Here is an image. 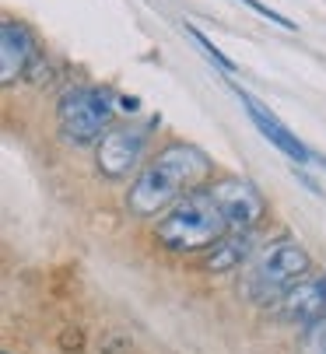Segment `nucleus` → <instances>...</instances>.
<instances>
[{
  "mask_svg": "<svg viewBox=\"0 0 326 354\" xmlns=\"http://www.w3.org/2000/svg\"><path fill=\"white\" fill-rule=\"evenodd\" d=\"M210 172V158L193 144H169L137 172L127 207L137 218H154L169 211L186 196V189H197V183Z\"/></svg>",
  "mask_w": 326,
  "mask_h": 354,
  "instance_id": "obj_1",
  "label": "nucleus"
},
{
  "mask_svg": "<svg viewBox=\"0 0 326 354\" xmlns=\"http://www.w3.org/2000/svg\"><path fill=\"white\" fill-rule=\"evenodd\" d=\"M228 232L232 228L221 207L214 204V196L207 189H190L179 204L165 211V218H158L154 239L172 252H200L210 249L214 242H221Z\"/></svg>",
  "mask_w": 326,
  "mask_h": 354,
  "instance_id": "obj_2",
  "label": "nucleus"
},
{
  "mask_svg": "<svg viewBox=\"0 0 326 354\" xmlns=\"http://www.w3.org/2000/svg\"><path fill=\"white\" fill-rule=\"evenodd\" d=\"M113 120V95L105 88H67L57 102V123L67 144H98Z\"/></svg>",
  "mask_w": 326,
  "mask_h": 354,
  "instance_id": "obj_3",
  "label": "nucleus"
},
{
  "mask_svg": "<svg viewBox=\"0 0 326 354\" xmlns=\"http://www.w3.org/2000/svg\"><path fill=\"white\" fill-rule=\"evenodd\" d=\"M305 270H309V252L298 242L281 239L260 252V260L249 274V295L256 301H270L278 291H288L291 284H298Z\"/></svg>",
  "mask_w": 326,
  "mask_h": 354,
  "instance_id": "obj_4",
  "label": "nucleus"
},
{
  "mask_svg": "<svg viewBox=\"0 0 326 354\" xmlns=\"http://www.w3.org/2000/svg\"><path fill=\"white\" fill-rule=\"evenodd\" d=\"M207 193L214 196V204L221 207L225 221L232 232H253L263 218H266V204H263V193L239 176H225V179H214L207 186Z\"/></svg>",
  "mask_w": 326,
  "mask_h": 354,
  "instance_id": "obj_5",
  "label": "nucleus"
},
{
  "mask_svg": "<svg viewBox=\"0 0 326 354\" xmlns=\"http://www.w3.org/2000/svg\"><path fill=\"white\" fill-rule=\"evenodd\" d=\"M144 144H147V133L137 130V127H113V130H105V137L95 144L98 172H102L105 179H123V176H130V172L141 165Z\"/></svg>",
  "mask_w": 326,
  "mask_h": 354,
  "instance_id": "obj_6",
  "label": "nucleus"
},
{
  "mask_svg": "<svg viewBox=\"0 0 326 354\" xmlns=\"http://www.w3.org/2000/svg\"><path fill=\"white\" fill-rule=\"evenodd\" d=\"M232 91L242 98V106H246L249 120L256 123V130H260L270 144H274V147L281 151V155H288L295 165L312 162V151H309V147H305V144H302V140H298V137H295V133H291V130H288V127H284V123L274 116V113H270V109L260 102V98H253V95H249V91H242L239 84H232Z\"/></svg>",
  "mask_w": 326,
  "mask_h": 354,
  "instance_id": "obj_7",
  "label": "nucleus"
},
{
  "mask_svg": "<svg viewBox=\"0 0 326 354\" xmlns=\"http://www.w3.org/2000/svg\"><path fill=\"white\" fill-rule=\"evenodd\" d=\"M281 316L288 323H319L326 319V277H302L281 298Z\"/></svg>",
  "mask_w": 326,
  "mask_h": 354,
  "instance_id": "obj_8",
  "label": "nucleus"
},
{
  "mask_svg": "<svg viewBox=\"0 0 326 354\" xmlns=\"http://www.w3.org/2000/svg\"><path fill=\"white\" fill-rule=\"evenodd\" d=\"M35 60V46H32V35L21 21L8 18L0 25V81L4 84H15L28 64Z\"/></svg>",
  "mask_w": 326,
  "mask_h": 354,
  "instance_id": "obj_9",
  "label": "nucleus"
},
{
  "mask_svg": "<svg viewBox=\"0 0 326 354\" xmlns=\"http://www.w3.org/2000/svg\"><path fill=\"white\" fill-rule=\"evenodd\" d=\"M253 249V235L249 232H228L221 242H214L203 257V267L210 274H225V270H235Z\"/></svg>",
  "mask_w": 326,
  "mask_h": 354,
  "instance_id": "obj_10",
  "label": "nucleus"
},
{
  "mask_svg": "<svg viewBox=\"0 0 326 354\" xmlns=\"http://www.w3.org/2000/svg\"><path fill=\"white\" fill-rule=\"evenodd\" d=\"M190 35H193V39L203 46V53H207V57H210L217 67H221V71H228V74H235V71H239V67H235V60H228V57H225L221 49H217V46H214V42H210V39L200 32V28H193V25H190Z\"/></svg>",
  "mask_w": 326,
  "mask_h": 354,
  "instance_id": "obj_11",
  "label": "nucleus"
},
{
  "mask_svg": "<svg viewBox=\"0 0 326 354\" xmlns=\"http://www.w3.org/2000/svg\"><path fill=\"white\" fill-rule=\"evenodd\" d=\"M239 4H246V8H253L260 18H266V21H274V25H281V28H288V32H295L298 25L291 21V18H284L281 11H274V8H266V4H260V0H239Z\"/></svg>",
  "mask_w": 326,
  "mask_h": 354,
  "instance_id": "obj_12",
  "label": "nucleus"
},
{
  "mask_svg": "<svg viewBox=\"0 0 326 354\" xmlns=\"http://www.w3.org/2000/svg\"><path fill=\"white\" fill-rule=\"evenodd\" d=\"M305 351L309 354H326V319L312 323L309 333H305Z\"/></svg>",
  "mask_w": 326,
  "mask_h": 354,
  "instance_id": "obj_13",
  "label": "nucleus"
},
{
  "mask_svg": "<svg viewBox=\"0 0 326 354\" xmlns=\"http://www.w3.org/2000/svg\"><path fill=\"white\" fill-rule=\"evenodd\" d=\"M120 109H123L127 116L141 113V98H130V95H123V98H120Z\"/></svg>",
  "mask_w": 326,
  "mask_h": 354,
  "instance_id": "obj_14",
  "label": "nucleus"
},
{
  "mask_svg": "<svg viewBox=\"0 0 326 354\" xmlns=\"http://www.w3.org/2000/svg\"><path fill=\"white\" fill-rule=\"evenodd\" d=\"M4 354H11V351H4Z\"/></svg>",
  "mask_w": 326,
  "mask_h": 354,
  "instance_id": "obj_15",
  "label": "nucleus"
}]
</instances>
